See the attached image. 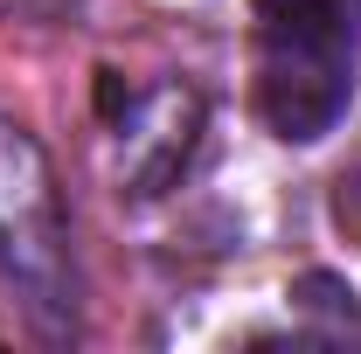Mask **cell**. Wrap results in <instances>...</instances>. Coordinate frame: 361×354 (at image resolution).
Returning a JSON list of instances; mask_svg holds the SVG:
<instances>
[{
	"instance_id": "1",
	"label": "cell",
	"mask_w": 361,
	"mask_h": 354,
	"mask_svg": "<svg viewBox=\"0 0 361 354\" xmlns=\"http://www.w3.org/2000/svg\"><path fill=\"white\" fill-rule=\"evenodd\" d=\"M355 97V28L334 0L278 7L257 35V111L278 139L306 146L341 126Z\"/></svg>"
},
{
	"instance_id": "2",
	"label": "cell",
	"mask_w": 361,
	"mask_h": 354,
	"mask_svg": "<svg viewBox=\"0 0 361 354\" xmlns=\"http://www.w3.org/2000/svg\"><path fill=\"white\" fill-rule=\"evenodd\" d=\"M264 14H278V7H319V0H257Z\"/></svg>"
}]
</instances>
